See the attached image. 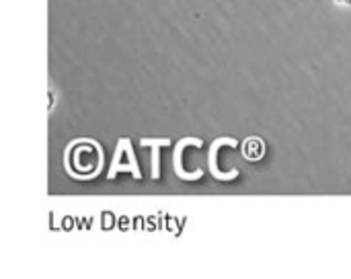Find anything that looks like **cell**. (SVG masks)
<instances>
[{
	"instance_id": "1",
	"label": "cell",
	"mask_w": 351,
	"mask_h": 279,
	"mask_svg": "<svg viewBox=\"0 0 351 279\" xmlns=\"http://www.w3.org/2000/svg\"><path fill=\"white\" fill-rule=\"evenodd\" d=\"M101 162H103L101 148L90 140L74 142L68 150V171L78 179L95 177L101 169Z\"/></svg>"
},
{
	"instance_id": "2",
	"label": "cell",
	"mask_w": 351,
	"mask_h": 279,
	"mask_svg": "<svg viewBox=\"0 0 351 279\" xmlns=\"http://www.w3.org/2000/svg\"><path fill=\"white\" fill-rule=\"evenodd\" d=\"M265 154V144L259 138H249L243 146V156L247 160H259Z\"/></svg>"
},
{
	"instance_id": "3",
	"label": "cell",
	"mask_w": 351,
	"mask_h": 279,
	"mask_svg": "<svg viewBox=\"0 0 351 279\" xmlns=\"http://www.w3.org/2000/svg\"><path fill=\"white\" fill-rule=\"evenodd\" d=\"M339 6H351V0H335Z\"/></svg>"
}]
</instances>
